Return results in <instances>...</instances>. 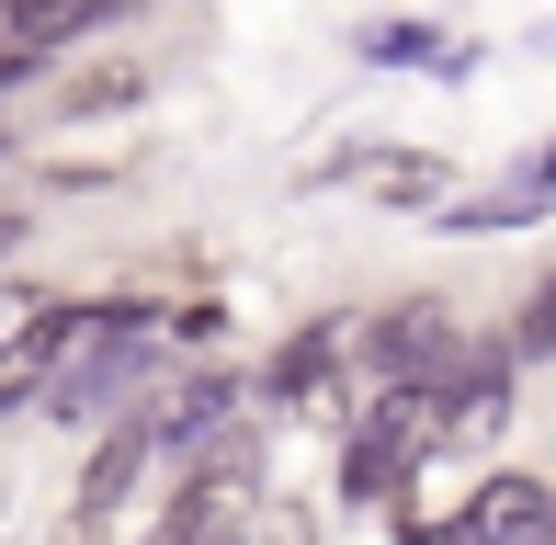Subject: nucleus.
<instances>
[{
  "label": "nucleus",
  "instance_id": "obj_8",
  "mask_svg": "<svg viewBox=\"0 0 556 545\" xmlns=\"http://www.w3.org/2000/svg\"><path fill=\"white\" fill-rule=\"evenodd\" d=\"M522 341H534V353H556V284L534 295V318H522Z\"/></svg>",
  "mask_w": 556,
  "mask_h": 545
},
{
  "label": "nucleus",
  "instance_id": "obj_7",
  "mask_svg": "<svg viewBox=\"0 0 556 545\" xmlns=\"http://www.w3.org/2000/svg\"><path fill=\"white\" fill-rule=\"evenodd\" d=\"M262 534H273V545H307V511H295V500H273V511H262Z\"/></svg>",
  "mask_w": 556,
  "mask_h": 545
},
{
  "label": "nucleus",
  "instance_id": "obj_11",
  "mask_svg": "<svg viewBox=\"0 0 556 545\" xmlns=\"http://www.w3.org/2000/svg\"><path fill=\"white\" fill-rule=\"evenodd\" d=\"M0 251H12V216H0Z\"/></svg>",
  "mask_w": 556,
  "mask_h": 545
},
{
  "label": "nucleus",
  "instance_id": "obj_5",
  "mask_svg": "<svg viewBox=\"0 0 556 545\" xmlns=\"http://www.w3.org/2000/svg\"><path fill=\"white\" fill-rule=\"evenodd\" d=\"M148 443H160V432H103V455H91V478H80V500H68V511H91V523H114V500L137 489Z\"/></svg>",
  "mask_w": 556,
  "mask_h": 545
},
{
  "label": "nucleus",
  "instance_id": "obj_1",
  "mask_svg": "<svg viewBox=\"0 0 556 545\" xmlns=\"http://www.w3.org/2000/svg\"><path fill=\"white\" fill-rule=\"evenodd\" d=\"M364 364H375L387 386H443V376H454V318H443V307H397L387 330L364 341Z\"/></svg>",
  "mask_w": 556,
  "mask_h": 545
},
{
  "label": "nucleus",
  "instance_id": "obj_6",
  "mask_svg": "<svg viewBox=\"0 0 556 545\" xmlns=\"http://www.w3.org/2000/svg\"><path fill=\"white\" fill-rule=\"evenodd\" d=\"M137 91H148L137 68H91V80L68 91V114H125V103H137Z\"/></svg>",
  "mask_w": 556,
  "mask_h": 545
},
{
  "label": "nucleus",
  "instance_id": "obj_2",
  "mask_svg": "<svg viewBox=\"0 0 556 545\" xmlns=\"http://www.w3.org/2000/svg\"><path fill=\"white\" fill-rule=\"evenodd\" d=\"M466 545H556V500L534 478H489L466 511Z\"/></svg>",
  "mask_w": 556,
  "mask_h": 545
},
{
  "label": "nucleus",
  "instance_id": "obj_3",
  "mask_svg": "<svg viewBox=\"0 0 556 545\" xmlns=\"http://www.w3.org/2000/svg\"><path fill=\"white\" fill-rule=\"evenodd\" d=\"M137 12V0H0V46H23V58H46V46L91 35V23Z\"/></svg>",
  "mask_w": 556,
  "mask_h": 545
},
{
  "label": "nucleus",
  "instance_id": "obj_4",
  "mask_svg": "<svg viewBox=\"0 0 556 545\" xmlns=\"http://www.w3.org/2000/svg\"><path fill=\"white\" fill-rule=\"evenodd\" d=\"M352 182H364L375 205H432L454 170H443V160H420V148H375V160H352Z\"/></svg>",
  "mask_w": 556,
  "mask_h": 545
},
{
  "label": "nucleus",
  "instance_id": "obj_10",
  "mask_svg": "<svg viewBox=\"0 0 556 545\" xmlns=\"http://www.w3.org/2000/svg\"><path fill=\"white\" fill-rule=\"evenodd\" d=\"M12 68H23V46H0V80H12Z\"/></svg>",
  "mask_w": 556,
  "mask_h": 545
},
{
  "label": "nucleus",
  "instance_id": "obj_9",
  "mask_svg": "<svg viewBox=\"0 0 556 545\" xmlns=\"http://www.w3.org/2000/svg\"><path fill=\"white\" fill-rule=\"evenodd\" d=\"M58 545H103V523H91V511H68V523H58Z\"/></svg>",
  "mask_w": 556,
  "mask_h": 545
}]
</instances>
